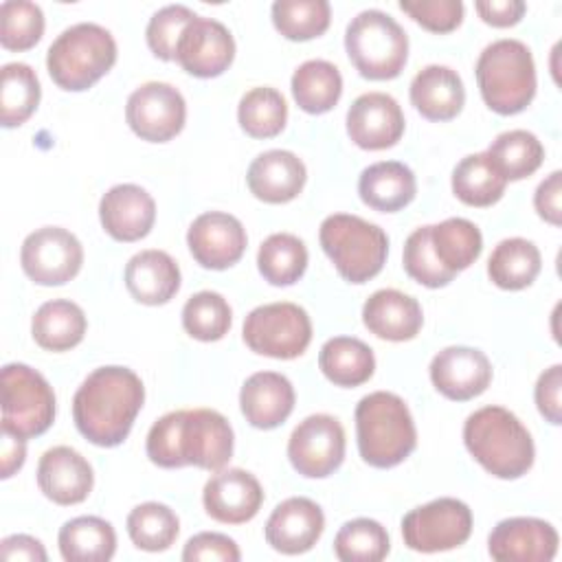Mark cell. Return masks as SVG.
<instances>
[{"label": "cell", "instance_id": "484cf974", "mask_svg": "<svg viewBox=\"0 0 562 562\" xmlns=\"http://www.w3.org/2000/svg\"><path fill=\"white\" fill-rule=\"evenodd\" d=\"M364 327L382 340L404 342L419 334L424 325L422 305L415 296L393 288L373 292L362 305Z\"/></svg>", "mask_w": 562, "mask_h": 562}, {"label": "cell", "instance_id": "f546056e", "mask_svg": "<svg viewBox=\"0 0 562 562\" xmlns=\"http://www.w3.org/2000/svg\"><path fill=\"white\" fill-rule=\"evenodd\" d=\"M83 310L68 299H53L42 303L31 321L33 340L46 351H68L83 340L86 334Z\"/></svg>", "mask_w": 562, "mask_h": 562}, {"label": "cell", "instance_id": "f907efd6", "mask_svg": "<svg viewBox=\"0 0 562 562\" xmlns=\"http://www.w3.org/2000/svg\"><path fill=\"white\" fill-rule=\"evenodd\" d=\"M560 391H562V364H553L540 373L533 389V397L540 415L553 426L562 424Z\"/></svg>", "mask_w": 562, "mask_h": 562}, {"label": "cell", "instance_id": "ac0fdd59", "mask_svg": "<svg viewBox=\"0 0 562 562\" xmlns=\"http://www.w3.org/2000/svg\"><path fill=\"white\" fill-rule=\"evenodd\" d=\"M432 386L448 400L479 397L492 382L490 358L474 347H446L430 360Z\"/></svg>", "mask_w": 562, "mask_h": 562}, {"label": "cell", "instance_id": "52a82bcc", "mask_svg": "<svg viewBox=\"0 0 562 562\" xmlns=\"http://www.w3.org/2000/svg\"><path fill=\"white\" fill-rule=\"evenodd\" d=\"M318 241L338 274L349 283L373 279L389 255L386 233L378 224L349 213L327 215L321 224Z\"/></svg>", "mask_w": 562, "mask_h": 562}, {"label": "cell", "instance_id": "1f68e13d", "mask_svg": "<svg viewBox=\"0 0 562 562\" xmlns=\"http://www.w3.org/2000/svg\"><path fill=\"white\" fill-rule=\"evenodd\" d=\"M57 544L66 562H108L116 551V533L99 516H77L64 522Z\"/></svg>", "mask_w": 562, "mask_h": 562}, {"label": "cell", "instance_id": "74e56055", "mask_svg": "<svg viewBox=\"0 0 562 562\" xmlns=\"http://www.w3.org/2000/svg\"><path fill=\"white\" fill-rule=\"evenodd\" d=\"M257 268L268 283L292 285L307 268V248L292 233H272L259 246Z\"/></svg>", "mask_w": 562, "mask_h": 562}, {"label": "cell", "instance_id": "ffe728a7", "mask_svg": "<svg viewBox=\"0 0 562 562\" xmlns=\"http://www.w3.org/2000/svg\"><path fill=\"white\" fill-rule=\"evenodd\" d=\"M202 503L213 520L241 525L257 516L263 503V490L250 472L241 468H222L206 481Z\"/></svg>", "mask_w": 562, "mask_h": 562}, {"label": "cell", "instance_id": "60d3db41", "mask_svg": "<svg viewBox=\"0 0 562 562\" xmlns=\"http://www.w3.org/2000/svg\"><path fill=\"white\" fill-rule=\"evenodd\" d=\"M180 531V520L176 512L165 503H140L127 514V533L134 547L143 551H165L169 549Z\"/></svg>", "mask_w": 562, "mask_h": 562}, {"label": "cell", "instance_id": "f1b7e54d", "mask_svg": "<svg viewBox=\"0 0 562 562\" xmlns=\"http://www.w3.org/2000/svg\"><path fill=\"white\" fill-rule=\"evenodd\" d=\"M358 193L367 206L382 213H395L413 202L417 193L415 173L397 160L373 162L362 169Z\"/></svg>", "mask_w": 562, "mask_h": 562}, {"label": "cell", "instance_id": "4fadbf2b", "mask_svg": "<svg viewBox=\"0 0 562 562\" xmlns=\"http://www.w3.org/2000/svg\"><path fill=\"white\" fill-rule=\"evenodd\" d=\"M288 459L307 479L334 474L345 459V430L340 422L325 413L299 422L288 439Z\"/></svg>", "mask_w": 562, "mask_h": 562}, {"label": "cell", "instance_id": "f35d334b", "mask_svg": "<svg viewBox=\"0 0 562 562\" xmlns=\"http://www.w3.org/2000/svg\"><path fill=\"white\" fill-rule=\"evenodd\" d=\"M40 97V79L29 64L11 61L2 66L0 121L4 127L22 125L35 112Z\"/></svg>", "mask_w": 562, "mask_h": 562}, {"label": "cell", "instance_id": "ba28073f", "mask_svg": "<svg viewBox=\"0 0 562 562\" xmlns=\"http://www.w3.org/2000/svg\"><path fill=\"white\" fill-rule=\"evenodd\" d=\"M345 48L364 79H395L408 59L406 31L384 11H360L345 31Z\"/></svg>", "mask_w": 562, "mask_h": 562}, {"label": "cell", "instance_id": "8992f818", "mask_svg": "<svg viewBox=\"0 0 562 562\" xmlns=\"http://www.w3.org/2000/svg\"><path fill=\"white\" fill-rule=\"evenodd\" d=\"M116 61L112 33L94 22H79L61 31L46 53L50 79L70 92L88 90Z\"/></svg>", "mask_w": 562, "mask_h": 562}, {"label": "cell", "instance_id": "f5cc1de1", "mask_svg": "<svg viewBox=\"0 0 562 562\" xmlns=\"http://www.w3.org/2000/svg\"><path fill=\"white\" fill-rule=\"evenodd\" d=\"M474 9L485 24L505 29L518 24L527 7L522 0H479L474 2Z\"/></svg>", "mask_w": 562, "mask_h": 562}, {"label": "cell", "instance_id": "5b68a950", "mask_svg": "<svg viewBox=\"0 0 562 562\" xmlns=\"http://www.w3.org/2000/svg\"><path fill=\"white\" fill-rule=\"evenodd\" d=\"M479 92L496 114H518L536 97V64L520 40H496L487 44L474 66Z\"/></svg>", "mask_w": 562, "mask_h": 562}, {"label": "cell", "instance_id": "603a6c76", "mask_svg": "<svg viewBox=\"0 0 562 562\" xmlns=\"http://www.w3.org/2000/svg\"><path fill=\"white\" fill-rule=\"evenodd\" d=\"M103 231L116 241L143 239L156 220L154 198L138 184H114L99 202Z\"/></svg>", "mask_w": 562, "mask_h": 562}, {"label": "cell", "instance_id": "4316f807", "mask_svg": "<svg viewBox=\"0 0 562 562\" xmlns=\"http://www.w3.org/2000/svg\"><path fill=\"white\" fill-rule=\"evenodd\" d=\"M125 288L143 305H162L180 290V268L165 250H140L125 266Z\"/></svg>", "mask_w": 562, "mask_h": 562}, {"label": "cell", "instance_id": "6da1fadb", "mask_svg": "<svg viewBox=\"0 0 562 562\" xmlns=\"http://www.w3.org/2000/svg\"><path fill=\"white\" fill-rule=\"evenodd\" d=\"M145 450L158 468L195 465L217 472L233 457V428L222 413L211 408L171 411L154 422Z\"/></svg>", "mask_w": 562, "mask_h": 562}, {"label": "cell", "instance_id": "277c9868", "mask_svg": "<svg viewBox=\"0 0 562 562\" xmlns=\"http://www.w3.org/2000/svg\"><path fill=\"white\" fill-rule=\"evenodd\" d=\"M356 439L364 463L400 465L417 446V430L406 402L389 391L364 395L356 406Z\"/></svg>", "mask_w": 562, "mask_h": 562}, {"label": "cell", "instance_id": "681fc988", "mask_svg": "<svg viewBox=\"0 0 562 562\" xmlns=\"http://www.w3.org/2000/svg\"><path fill=\"white\" fill-rule=\"evenodd\" d=\"M241 558L239 547L233 538L217 531H202L187 540L182 549L184 562H202V560H220V562H237Z\"/></svg>", "mask_w": 562, "mask_h": 562}, {"label": "cell", "instance_id": "83f0119b", "mask_svg": "<svg viewBox=\"0 0 562 562\" xmlns=\"http://www.w3.org/2000/svg\"><path fill=\"white\" fill-rule=\"evenodd\" d=\"M411 103L428 121H450L465 103V88L457 70L430 64L411 81Z\"/></svg>", "mask_w": 562, "mask_h": 562}, {"label": "cell", "instance_id": "c3c4849f", "mask_svg": "<svg viewBox=\"0 0 562 562\" xmlns=\"http://www.w3.org/2000/svg\"><path fill=\"white\" fill-rule=\"evenodd\" d=\"M400 9L432 33H450L463 20L461 0H402Z\"/></svg>", "mask_w": 562, "mask_h": 562}, {"label": "cell", "instance_id": "d4e9b609", "mask_svg": "<svg viewBox=\"0 0 562 562\" xmlns=\"http://www.w3.org/2000/svg\"><path fill=\"white\" fill-rule=\"evenodd\" d=\"M239 408L250 426L272 430L290 417L294 408V386L277 371H257L241 384Z\"/></svg>", "mask_w": 562, "mask_h": 562}, {"label": "cell", "instance_id": "7c38bea8", "mask_svg": "<svg viewBox=\"0 0 562 562\" xmlns=\"http://www.w3.org/2000/svg\"><path fill=\"white\" fill-rule=\"evenodd\" d=\"M24 274L37 285H64L83 263L81 241L61 226H42L26 235L20 248Z\"/></svg>", "mask_w": 562, "mask_h": 562}, {"label": "cell", "instance_id": "bcb514c9", "mask_svg": "<svg viewBox=\"0 0 562 562\" xmlns=\"http://www.w3.org/2000/svg\"><path fill=\"white\" fill-rule=\"evenodd\" d=\"M402 261L406 274L426 288H443L454 279V272L446 270L432 250L430 226H419L406 237Z\"/></svg>", "mask_w": 562, "mask_h": 562}, {"label": "cell", "instance_id": "f6af8a7d", "mask_svg": "<svg viewBox=\"0 0 562 562\" xmlns=\"http://www.w3.org/2000/svg\"><path fill=\"white\" fill-rule=\"evenodd\" d=\"M44 33V13L29 0H4L0 4V44L9 50L33 48Z\"/></svg>", "mask_w": 562, "mask_h": 562}, {"label": "cell", "instance_id": "816d5d0a", "mask_svg": "<svg viewBox=\"0 0 562 562\" xmlns=\"http://www.w3.org/2000/svg\"><path fill=\"white\" fill-rule=\"evenodd\" d=\"M560 195H562V173L560 171H551L536 189L533 193V206L538 211V215L553 224L560 226L562 222V206H560Z\"/></svg>", "mask_w": 562, "mask_h": 562}, {"label": "cell", "instance_id": "9c48e42d", "mask_svg": "<svg viewBox=\"0 0 562 562\" xmlns=\"http://www.w3.org/2000/svg\"><path fill=\"white\" fill-rule=\"evenodd\" d=\"M2 432L20 439L44 435L55 422V393L46 378L22 362L2 367Z\"/></svg>", "mask_w": 562, "mask_h": 562}, {"label": "cell", "instance_id": "7402d4cb", "mask_svg": "<svg viewBox=\"0 0 562 562\" xmlns=\"http://www.w3.org/2000/svg\"><path fill=\"white\" fill-rule=\"evenodd\" d=\"M37 485L57 505H77L94 485L92 465L70 446L48 448L37 463Z\"/></svg>", "mask_w": 562, "mask_h": 562}, {"label": "cell", "instance_id": "30bf717a", "mask_svg": "<svg viewBox=\"0 0 562 562\" xmlns=\"http://www.w3.org/2000/svg\"><path fill=\"white\" fill-rule=\"evenodd\" d=\"M250 351L277 360H292L305 353L312 340V321L307 312L288 301L255 307L241 327Z\"/></svg>", "mask_w": 562, "mask_h": 562}, {"label": "cell", "instance_id": "ee69618b", "mask_svg": "<svg viewBox=\"0 0 562 562\" xmlns=\"http://www.w3.org/2000/svg\"><path fill=\"white\" fill-rule=\"evenodd\" d=\"M233 312L228 301L220 292L202 290L193 294L182 307L184 331L202 342H215L231 329Z\"/></svg>", "mask_w": 562, "mask_h": 562}, {"label": "cell", "instance_id": "7a4b0ae2", "mask_svg": "<svg viewBox=\"0 0 562 562\" xmlns=\"http://www.w3.org/2000/svg\"><path fill=\"white\" fill-rule=\"evenodd\" d=\"M145 402L140 378L127 367H99L72 397L77 430L94 446L114 448L130 435Z\"/></svg>", "mask_w": 562, "mask_h": 562}, {"label": "cell", "instance_id": "8fae6325", "mask_svg": "<svg viewBox=\"0 0 562 562\" xmlns=\"http://www.w3.org/2000/svg\"><path fill=\"white\" fill-rule=\"evenodd\" d=\"M472 533V512L459 498H435L402 518L404 544L419 553H439L461 547Z\"/></svg>", "mask_w": 562, "mask_h": 562}, {"label": "cell", "instance_id": "e0dca14e", "mask_svg": "<svg viewBox=\"0 0 562 562\" xmlns=\"http://www.w3.org/2000/svg\"><path fill=\"white\" fill-rule=\"evenodd\" d=\"M246 241L241 222L224 211L198 215L187 231V246L193 259L209 270H224L237 263L246 250Z\"/></svg>", "mask_w": 562, "mask_h": 562}, {"label": "cell", "instance_id": "11a10c76", "mask_svg": "<svg viewBox=\"0 0 562 562\" xmlns=\"http://www.w3.org/2000/svg\"><path fill=\"white\" fill-rule=\"evenodd\" d=\"M2 479H9L13 476L22 463H24V457H26V446H24V439L15 437V435H9V432H2Z\"/></svg>", "mask_w": 562, "mask_h": 562}, {"label": "cell", "instance_id": "44dd1931", "mask_svg": "<svg viewBox=\"0 0 562 562\" xmlns=\"http://www.w3.org/2000/svg\"><path fill=\"white\" fill-rule=\"evenodd\" d=\"M325 529L323 509L305 496H292L279 503L266 520V542L285 555L310 551Z\"/></svg>", "mask_w": 562, "mask_h": 562}, {"label": "cell", "instance_id": "db71d44e", "mask_svg": "<svg viewBox=\"0 0 562 562\" xmlns=\"http://www.w3.org/2000/svg\"><path fill=\"white\" fill-rule=\"evenodd\" d=\"M2 560H29V562H46L44 544L26 533H13L0 542Z\"/></svg>", "mask_w": 562, "mask_h": 562}, {"label": "cell", "instance_id": "4dcf8cb0", "mask_svg": "<svg viewBox=\"0 0 562 562\" xmlns=\"http://www.w3.org/2000/svg\"><path fill=\"white\" fill-rule=\"evenodd\" d=\"M318 367L323 375L336 386H360L375 371L373 349L353 336L329 338L318 353Z\"/></svg>", "mask_w": 562, "mask_h": 562}, {"label": "cell", "instance_id": "d6a6232c", "mask_svg": "<svg viewBox=\"0 0 562 562\" xmlns=\"http://www.w3.org/2000/svg\"><path fill=\"white\" fill-rule=\"evenodd\" d=\"M542 268L540 250L525 237H509L496 244L487 259V274L503 290H522L531 285Z\"/></svg>", "mask_w": 562, "mask_h": 562}, {"label": "cell", "instance_id": "3957f363", "mask_svg": "<svg viewBox=\"0 0 562 562\" xmlns=\"http://www.w3.org/2000/svg\"><path fill=\"white\" fill-rule=\"evenodd\" d=\"M468 452L496 479H520L533 465L536 448L522 422L503 406H483L463 424Z\"/></svg>", "mask_w": 562, "mask_h": 562}, {"label": "cell", "instance_id": "cb8c5ba5", "mask_svg": "<svg viewBox=\"0 0 562 562\" xmlns=\"http://www.w3.org/2000/svg\"><path fill=\"white\" fill-rule=\"evenodd\" d=\"M307 180L303 160L288 149H268L259 154L246 173L250 193L268 204H285L294 200Z\"/></svg>", "mask_w": 562, "mask_h": 562}, {"label": "cell", "instance_id": "b9f144b4", "mask_svg": "<svg viewBox=\"0 0 562 562\" xmlns=\"http://www.w3.org/2000/svg\"><path fill=\"white\" fill-rule=\"evenodd\" d=\"M389 551V533L373 518L347 520L334 538V553L342 562H380Z\"/></svg>", "mask_w": 562, "mask_h": 562}, {"label": "cell", "instance_id": "d6986e66", "mask_svg": "<svg viewBox=\"0 0 562 562\" xmlns=\"http://www.w3.org/2000/svg\"><path fill=\"white\" fill-rule=\"evenodd\" d=\"M347 134L369 151L393 147L404 134L400 103L386 92H364L347 110Z\"/></svg>", "mask_w": 562, "mask_h": 562}, {"label": "cell", "instance_id": "5bb4252c", "mask_svg": "<svg viewBox=\"0 0 562 562\" xmlns=\"http://www.w3.org/2000/svg\"><path fill=\"white\" fill-rule=\"evenodd\" d=\"M187 103L178 88L165 81L138 86L125 105V121L136 136L149 143H167L184 127Z\"/></svg>", "mask_w": 562, "mask_h": 562}, {"label": "cell", "instance_id": "e575fe53", "mask_svg": "<svg viewBox=\"0 0 562 562\" xmlns=\"http://www.w3.org/2000/svg\"><path fill=\"white\" fill-rule=\"evenodd\" d=\"M507 180L485 151L470 154L452 169V193L468 206H492L505 193Z\"/></svg>", "mask_w": 562, "mask_h": 562}, {"label": "cell", "instance_id": "836d02e7", "mask_svg": "<svg viewBox=\"0 0 562 562\" xmlns=\"http://www.w3.org/2000/svg\"><path fill=\"white\" fill-rule=\"evenodd\" d=\"M342 94L340 70L325 59H307L292 75V97L307 114L329 112Z\"/></svg>", "mask_w": 562, "mask_h": 562}, {"label": "cell", "instance_id": "8d00e7d4", "mask_svg": "<svg viewBox=\"0 0 562 562\" xmlns=\"http://www.w3.org/2000/svg\"><path fill=\"white\" fill-rule=\"evenodd\" d=\"M485 154L507 182L531 176L544 160L542 143L527 130H509L498 134Z\"/></svg>", "mask_w": 562, "mask_h": 562}, {"label": "cell", "instance_id": "d590c367", "mask_svg": "<svg viewBox=\"0 0 562 562\" xmlns=\"http://www.w3.org/2000/svg\"><path fill=\"white\" fill-rule=\"evenodd\" d=\"M430 241L441 266L454 274L470 268L483 250L479 226L465 217H448L430 226Z\"/></svg>", "mask_w": 562, "mask_h": 562}, {"label": "cell", "instance_id": "2e32d148", "mask_svg": "<svg viewBox=\"0 0 562 562\" xmlns=\"http://www.w3.org/2000/svg\"><path fill=\"white\" fill-rule=\"evenodd\" d=\"M235 57V40L231 31L213 20L198 15L180 35L176 61L193 77L211 79L222 75Z\"/></svg>", "mask_w": 562, "mask_h": 562}, {"label": "cell", "instance_id": "7bdbcfd3", "mask_svg": "<svg viewBox=\"0 0 562 562\" xmlns=\"http://www.w3.org/2000/svg\"><path fill=\"white\" fill-rule=\"evenodd\" d=\"M331 9L327 0H277L272 2L274 29L292 40L305 42L327 31Z\"/></svg>", "mask_w": 562, "mask_h": 562}, {"label": "cell", "instance_id": "9a60e30c", "mask_svg": "<svg viewBox=\"0 0 562 562\" xmlns=\"http://www.w3.org/2000/svg\"><path fill=\"white\" fill-rule=\"evenodd\" d=\"M558 544L555 527L533 516L505 518L487 538V551L498 562H551Z\"/></svg>", "mask_w": 562, "mask_h": 562}, {"label": "cell", "instance_id": "ab89813d", "mask_svg": "<svg viewBox=\"0 0 562 562\" xmlns=\"http://www.w3.org/2000/svg\"><path fill=\"white\" fill-rule=\"evenodd\" d=\"M237 121L248 136L272 138L285 127L288 103L277 88H270V86L250 88L239 99Z\"/></svg>", "mask_w": 562, "mask_h": 562}, {"label": "cell", "instance_id": "7dc6e473", "mask_svg": "<svg viewBox=\"0 0 562 562\" xmlns=\"http://www.w3.org/2000/svg\"><path fill=\"white\" fill-rule=\"evenodd\" d=\"M198 15L184 7V4H167L162 9H158L149 22H147V46L149 50L165 61H173L176 59V46L178 40L182 35V31L195 20Z\"/></svg>", "mask_w": 562, "mask_h": 562}]
</instances>
